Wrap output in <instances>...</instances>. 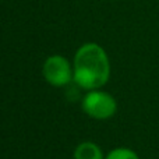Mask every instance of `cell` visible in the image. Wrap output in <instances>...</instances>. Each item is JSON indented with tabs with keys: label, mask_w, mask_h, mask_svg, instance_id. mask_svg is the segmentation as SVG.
Masks as SVG:
<instances>
[{
	"label": "cell",
	"mask_w": 159,
	"mask_h": 159,
	"mask_svg": "<svg viewBox=\"0 0 159 159\" xmlns=\"http://www.w3.org/2000/svg\"><path fill=\"white\" fill-rule=\"evenodd\" d=\"M106 159H138L137 154L133 152L131 149L127 148H116L112 152H109V155Z\"/></svg>",
	"instance_id": "5b68a950"
},
{
	"label": "cell",
	"mask_w": 159,
	"mask_h": 159,
	"mask_svg": "<svg viewBox=\"0 0 159 159\" xmlns=\"http://www.w3.org/2000/svg\"><path fill=\"white\" fill-rule=\"evenodd\" d=\"M116 101L107 92L92 89L82 99V110L89 117L105 120L116 113Z\"/></svg>",
	"instance_id": "7a4b0ae2"
},
{
	"label": "cell",
	"mask_w": 159,
	"mask_h": 159,
	"mask_svg": "<svg viewBox=\"0 0 159 159\" xmlns=\"http://www.w3.org/2000/svg\"><path fill=\"white\" fill-rule=\"evenodd\" d=\"M110 63L106 52L98 43H85L74 57L73 80L84 89H98L107 82Z\"/></svg>",
	"instance_id": "6da1fadb"
},
{
	"label": "cell",
	"mask_w": 159,
	"mask_h": 159,
	"mask_svg": "<svg viewBox=\"0 0 159 159\" xmlns=\"http://www.w3.org/2000/svg\"><path fill=\"white\" fill-rule=\"evenodd\" d=\"M74 159H102L101 148L93 143H82L75 148Z\"/></svg>",
	"instance_id": "277c9868"
},
{
	"label": "cell",
	"mask_w": 159,
	"mask_h": 159,
	"mask_svg": "<svg viewBox=\"0 0 159 159\" xmlns=\"http://www.w3.org/2000/svg\"><path fill=\"white\" fill-rule=\"evenodd\" d=\"M45 80L53 87H64L73 78V70L66 57L53 55L46 59L43 64Z\"/></svg>",
	"instance_id": "3957f363"
}]
</instances>
